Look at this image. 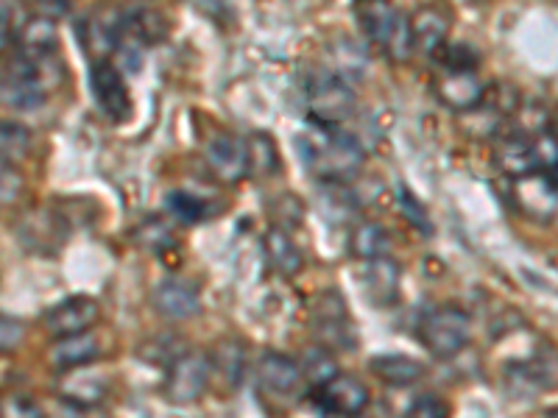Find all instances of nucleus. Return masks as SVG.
<instances>
[{"instance_id": "f257e3e1", "label": "nucleus", "mask_w": 558, "mask_h": 418, "mask_svg": "<svg viewBox=\"0 0 558 418\" xmlns=\"http://www.w3.org/2000/svg\"><path fill=\"white\" fill-rule=\"evenodd\" d=\"M299 153L305 159L307 171L324 184H349L361 173L366 151L352 134L341 126H316L311 123L302 139Z\"/></svg>"}, {"instance_id": "f03ea898", "label": "nucleus", "mask_w": 558, "mask_h": 418, "mask_svg": "<svg viewBox=\"0 0 558 418\" xmlns=\"http://www.w3.org/2000/svg\"><path fill=\"white\" fill-rule=\"evenodd\" d=\"M357 23H361L363 34L375 48H380L388 59L393 62H405L413 53V32L411 17L402 9L391 7V3H357L355 7Z\"/></svg>"}, {"instance_id": "7ed1b4c3", "label": "nucleus", "mask_w": 558, "mask_h": 418, "mask_svg": "<svg viewBox=\"0 0 558 418\" xmlns=\"http://www.w3.org/2000/svg\"><path fill=\"white\" fill-rule=\"evenodd\" d=\"M355 93L347 78L332 70H318L305 82V107L316 126H341L355 112Z\"/></svg>"}, {"instance_id": "20e7f679", "label": "nucleus", "mask_w": 558, "mask_h": 418, "mask_svg": "<svg viewBox=\"0 0 558 418\" xmlns=\"http://www.w3.org/2000/svg\"><path fill=\"white\" fill-rule=\"evenodd\" d=\"M472 335L470 316L456 305H438L418 323V337L433 357L450 360L461 355Z\"/></svg>"}, {"instance_id": "39448f33", "label": "nucleus", "mask_w": 558, "mask_h": 418, "mask_svg": "<svg viewBox=\"0 0 558 418\" xmlns=\"http://www.w3.org/2000/svg\"><path fill=\"white\" fill-rule=\"evenodd\" d=\"M313 337L327 352H355L357 332L349 321V310L338 293L327 291L313 302Z\"/></svg>"}, {"instance_id": "423d86ee", "label": "nucleus", "mask_w": 558, "mask_h": 418, "mask_svg": "<svg viewBox=\"0 0 558 418\" xmlns=\"http://www.w3.org/2000/svg\"><path fill=\"white\" fill-rule=\"evenodd\" d=\"M209 374H213V366H209V357L204 352H184L173 360V366H168L166 377V396L171 405H193V402L202 399V393L207 391Z\"/></svg>"}, {"instance_id": "0eeeda50", "label": "nucleus", "mask_w": 558, "mask_h": 418, "mask_svg": "<svg viewBox=\"0 0 558 418\" xmlns=\"http://www.w3.org/2000/svg\"><path fill=\"white\" fill-rule=\"evenodd\" d=\"M39 64L32 59L14 57L3 73V103L12 109H39L48 98Z\"/></svg>"}, {"instance_id": "6e6552de", "label": "nucleus", "mask_w": 558, "mask_h": 418, "mask_svg": "<svg viewBox=\"0 0 558 418\" xmlns=\"http://www.w3.org/2000/svg\"><path fill=\"white\" fill-rule=\"evenodd\" d=\"M98 318H101V307H98L96 298L70 296L45 312V330L53 341H62V337L89 332L98 323Z\"/></svg>"}, {"instance_id": "1a4fd4ad", "label": "nucleus", "mask_w": 558, "mask_h": 418, "mask_svg": "<svg viewBox=\"0 0 558 418\" xmlns=\"http://www.w3.org/2000/svg\"><path fill=\"white\" fill-rule=\"evenodd\" d=\"M89 89H93V98H96L98 109L107 114L109 121L121 123L132 114L129 87L123 82L121 70L114 67L112 62L93 64V70H89Z\"/></svg>"}, {"instance_id": "9d476101", "label": "nucleus", "mask_w": 558, "mask_h": 418, "mask_svg": "<svg viewBox=\"0 0 558 418\" xmlns=\"http://www.w3.org/2000/svg\"><path fill=\"white\" fill-rule=\"evenodd\" d=\"M204 159H207L209 171L227 184L241 182L252 171L248 143H243L235 134H216V137H209L207 146H204Z\"/></svg>"}, {"instance_id": "9b49d317", "label": "nucleus", "mask_w": 558, "mask_h": 418, "mask_svg": "<svg viewBox=\"0 0 558 418\" xmlns=\"http://www.w3.org/2000/svg\"><path fill=\"white\" fill-rule=\"evenodd\" d=\"M313 402H316L322 410L330 413V416L357 418L366 410L368 391L357 377L338 374L336 380H330L327 385L313 388Z\"/></svg>"}, {"instance_id": "f8f14e48", "label": "nucleus", "mask_w": 558, "mask_h": 418, "mask_svg": "<svg viewBox=\"0 0 558 418\" xmlns=\"http://www.w3.org/2000/svg\"><path fill=\"white\" fill-rule=\"evenodd\" d=\"M257 382L266 393L277 396V399H286L293 393L302 391V366L296 360H291L288 355H279V352H266V355L257 360Z\"/></svg>"}, {"instance_id": "ddd939ff", "label": "nucleus", "mask_w": 558, "mask_h": 418, "mask_svg": "<svg viewBox=\"0 0 558 418\" xmlns=\"http://www.w3.org/2000/svg\"><path fill=\"white\" fill-rule=\"evenodd\" d=\"M436 96L456 112H470L483 101V82L477 70H441L436 76Z\"/></svg>"}, {"instance_id": "4468645a", "label": "nucleus", "mask_w": 558, "mask_h": 418, "mask_svg": "<svg viewBox=\"0 0 558 418\" xmlns=\"http://www.w3.org/2000/svg\"><path fill=\"white\" fill-rule=\"evenodd\" d=\"M514 196L531 218L550 221L558 212V182L550 173H531L514 182Z\"/></svg>"}, {"instance_id": "2eb2a0df", "label": "nucleus", "mask_w": 558, "mask_h": 418, "mask_svg": "<svg viewBox=\"0 0 558 418\" xmlns=\"http://www.w3.org/2000/svg\"><path fill=\"white\" fill-rule=\"evenodd\" d=\"M154 307L168 321H187L202 310V296H198L196 285L184 282V279H166L154 291Z\"/></svg>"}, {"instance_id": "dca6fc26", "label": "nucleus", "mask_w": 558, "mask_h": 418, "mask_svg": "<svg viewBox=\"0 0 558 418\" xmlns=\"http://www.w3.org/2000/svg\"><path fill=\"white\" fill-rule=\"evenodd\" d=\"M411 32H413V51L422 53V57H438L441 48L447 45L450 17L436 7L418 9V12L411 17Z\"/></svg>"}, {"instance_id": "f3484780", "label": "nucleus", "mask_w": 558, "mask_h": 418, "mask_svg": "<svg viewBox=\"0 0 558 418\" xmlns=\"http://www.w3.org/2000/svg\"><path fill=\"white\" fill-rule=\"evenodd\" d=\"M59 48V28L53 20L32 17L17 28V57L32 59V62H45Z\"/></svg>"}, {"instance_id": "a211bd4d", "label": "nucleus", "mask_w": 558, "mask_h": 418, "mask_svg": "<svg viewBox=\"0 0 558 418\" xmlns=\"http://www.w3.org/2000/svg\"><path fill=\"white\" fill-rule=\"evenodd\" d=\"M101 355V343L93 332H84V335L62 337V341L53 343L51 348V366L57 371H78V368H87L89 362L98 360Z\"/></svg>"}, {"instance_id": "6ab92c4d", "label": "nucleus", "mask_w": 558, "mask_h": 418, "mask_svg": "<svg viewBox=\"0 0 558 418\" xmlns=\"http://www.w3.org/2000/svg\"><path fill=\"white\" fill-rule=\"evenodd\" d=\"M533 139L522 137V134H506V137L497 143L495 148V159H497V168H500L506 176L517 179H525L531 173H539L536 168V159H533V148H531Z\"/></svg>"}, {"instance_id": "aec40b11", "label": "nucleus", "mask_w": 558, "mask_h": 418, "mask_svg": "<svg viewBox=\"0 0 558 418\" xmlns=\"http://www.w3.org/2000/svg\"><path fill=\"white\" fill-rule=\"evenodd\" d=\"M109 382L101 374L89 371V368H78V371H68V377L59 385V393L68 405L78 407H98L107 396Z\"/></svg>"}, {"instance_id": "412c9836", "label": "nucleus", "mask_w": 558, "mask_h": 418, "mask_svg": "<svg viewBox=\"0 0 558 418\" xmlns=\"http://www.w3.org/2000/svg\"><path fill=\"white\" fill-rule=\"evenodd\" d=\"M363 285H366L368 298L375 305H393L400 298V266L391 257L366 262L363 271Z\"/></svg>"}, {"instance_id": "4be33fe9", "label": "nucleus", "mask_w": 558, "mask_h": 418, "mask_svg": "<svg viewBox=\"0 0 558 418\" xmlns=\"http://www.w3.org/2000/svg\"><path fill=\"white\" fill-rule=\"evenodd\" d=\"M263 248H266L268 266L277 273H282V276H293L305 266V257H302V251H299V246L291 241L286 229H268L266 237H263Z\"/></svg>"}, {"instance_id": "5701e85b", "label": "nucleus", "mask_w": 558, "mask_h": 418, "mask_svg": "<svg viewBox=\"0 0 558 418\" xmlns=\"http://www.w3.org/2000/svg\"><path fill=\"white\" fill-rule=\"evenodd\" d=\"M372 374L391 388H411L427 374V368L405 355H377L372 360Z\"/></svg>"}, {"instance_id": "b1692460", "label": "nucleus", "mask_w": 558, "mask_h": 418, "mask_svg": "<svg viewBox=\"0 0 558 418\" xmlns=\"http://www.w3.org/2000/svg\"><path fill=\"white\" fill-rule=\"evenodd\" d=\"M209 366H213V371H216L223 385L238 388L243 380V371H246V346L238 337H223L213 348Z\"/></svg>"}, {"instance_id": "393cba45", "label": "nucleus", "mask_w": 558, "mask_h": 418, "mask_svg": "<svg viewBox=\"0 0 558 418\" xmlns=\"http://www.w3.org/2000/svg\"><path fill=\"white\" fill-rule=\"evenodd\" d=\"M349 248L355 254L357 260L372 262L380 260V257H388V235L380 223H357L352 232H349Z\"/></svg>"}, {"instance_id": "a878e982", "label": "nucleus", "mask_w": 558, "mask_h": 418, "mask_svg": "<svg viewBox=\"0 0 558 418\" xmlns=\"http://www.w3.org/2000/svg\"><path fill=\"white\" fill-rule=\"evenodd\" d=\"M302 374H305V382H311L313 388H322L327 385L330 380H336L338 377V366L336 360H332V352H327L324 346H311L302 355Z\"/></svg>"}, {"instance_id": "bb28decb", "label": "nucleus", "mask_w": 558, "mask_h": 418, "mask_svg": "<svg viewBox=\"0 0 558 418\" xmlns=\"http://www.w3.org/2000/svg\"><path fill=\"white\" fill-rule=\"evenodd\" d=\"M0 148H3V165L26 159L32 151V132L23 123L7 121L0 128Z\"/></svg>"}, {"instance_id": "cd10ccee", "label": "nucleus", "mask_w": 558, "mask_h": 418, "mask_svg": "<svg viewBox=\"0 0 558 418\" xmlns=\"http://www.w3.org/2000/svg\"><path fill=\"white\" fill-rule=\"evenodd\" d=\"M168 209H171V216L179 218L182 223H198L204 218H209V201L198 198L196 193H187V190H173L168 196Z\"/></svg>"}, {"instance_id": "c85d7f7f", "label": "nucleus", "mask_w": 558, "mask_h": 418, "mask_svg": "<svg viewBox=\"0 0 558 418\" xmlns=\"http://www.w3.org/2000/svg\"><path fill=\"white\" fill-rule=\"evenodd\" d=\"M248 162L257 173H274L279 168V153L268 134H252L248 139Z\"/></svg>"}, {"instance_id": "c756f323", "label": "nucleus", "mask_w": 558, "mask_h": 418, "mask_svg": "<svg viewBox=\"0 0 558 418\" xmlns=\"http://www.w3.org/2000/svg\"><path fill=\"white\" fill-rule=\"evenodd\" d=\"M140 243L148 248V251H166V248L173 246V232L171 223L162 221V218H148L140 226Z\"/></svg>"}, {"instance_id": "7c9ffc66", "label": "nucleus", "mask_w": 558, "mask_h": 418, "mask_svg": "<svg viewBox=\"0 0 558 418\" xmlns=\"http://www.w3.org/2000/svg\"><path fill=\"white\" fill-rule=\"evenodd\" d=\"M332 53L338 57L336 70H332V73H338L341 78L361 76V70H363V64H366V59H363V51L357 48L355 42H352V39H349V37L341 39V42L332 48Z\"/></svg>"}, {"instance_id": "2f4dec72", "label": "nucleus", "mask_w": 558, "mask_h": 418, "mask_svg": "<svg viewBox=\"0 0 558 418\" xmlns=\"http://www.w3.org/2000/svg\"><path fill=\"white\" fill-rule=\"evenodd\" d=\"M533 159H536V168L539 173H556L558 171V137L547 128L539 137H533L531 143Z\"/></svg>"}, {"instance_id": "473e14b6", "label": "nucleus", "mask_w": 558, "mask_h": 418, "mask_svg": "<svg viewBox=\"0 0 558 418\" xmlns=\"http://www.w3.org/2000/svg\"><path fill=\"white\" fill-rule=\"evenodd\" d=\"M441 70H477V53L470 45H445L438 53Z\"/></svg>"}, {"instance_id": "72a5a7b5", "label": "nucleus", "mask_w": 558, "mask_h": 418, "mask_svg": "<svg viewBox=\"0 0 558 418\" xmlns=\"http://www.w3.org/2000/svg\"><path fill=\"white\" fill-rule=\"evenodd\" d=\"M397 201H400V212L405 216V221L413 223V226H416L422 235H430V218H427L425 207H422V204H418L416 198L405 190V187H400V190H397Z\"/></svg>"}, {"instance_id": "f704fd0d", "label": "nucleus", "mask_w": 558, "mask_h": 418, "mask_svg": "<svg viewBox=\"0 0 558 418\" xmlns=\"http://www.w3.org/2000/svg\"><path fill=\"white\" fill-rule=\"evenodd\" d=\"M405 418H450V405L441 396H418L411 407H408Z\"/></svg>"}, {"instance_id": "c9c22d12", "label": "nucleus", "mask_w": 558, "mask_h": 418, "mask_svg": "<svg viewBox=\"0 0 558 418\" xmlns=\"http://www.w3.org/2000/svg\"><path fill=\"white\" fill-rule=\"evenodd\" d=\"M3 418H45L43 407L28 396H7L3 399Z\"/></svg>"}, {"instance_id": "e433bc0d", "label": "nucleus", "mask_w": 558, "mask_h": 418, "mask_svg": "<svg viewBox=\"0 0 558 418\" xmlns=\"http://www.w3.org/2000/svg\"><path fill=\"white\" fill-rule=\"evenodd\" d=\"M20 190H23V179L12 165H3V204L17 201Z\"/></svg>"}, {"instance_id": "4c0bfd02", "label": "nucleus", "mask_w": 558, "mask_h": 418, "mask_svg": "<svg viewBox=\"0 0 558 418\" xmlns=\"http://www.w3.org/2000/svg\"><path fill=\"white\" fill-rule=\"evenodd\" d=\"M0 327H3V352H12L20 343V337H23V323L14 316H3Z\"/></svg>"}, {"instance_id": "58836bf2", "label": "nucleus", "mask_w": 558, "mask_h": 418, "mask_svg": "<svg viewBox=\"0 0 558 418\" xmlns=\"http://www.w3.org/2000/svg\"><path fill=\"white\" fill-rule=\"evenodd\" d=\"M70 12L68 3H51V0H45V3H37V9H34V14H39V17H48L57 23L59 17H64V14Z\"/></svg>"}, {"instance_id": "ea45409f", "label": "nucleus", "mask_w": 558, "mask_h": 418, "mask_svg": "<svg viewBox=\"0 0 558 418\" xmlns=\"http://www.w3.org/2000/svg\"><path fill=\"white\" fill-rule=\"evenodd\" d=\"M0 17H3V48H9V28H12V20H14V9L9 3L0 7Z\"/></svg>"}, {"instance_id": "a19ab883", "label": "nucleus", "mask_w": 558, "mask_h": 418, "mask_svg": "<svg viewBox=\"0 0 558 418\" xmlns=\"http://www.w3.org/2000/svg\"><path fill=\"white\" fill-rule=\"evenodd\" d=\"M545 418H558V407H553V410H547Z\"/></svg>"}, {"instance_id": "79ce46f5", "label": "nucleus", "mask_w": 558, "mask_h": 418, "mask_svg": "<svg viewBox=\"0 0 558 418\" xmlns=\"http://www.w3.org/2000/svg\"><path fill=\"white\" fill-rule=\"evenodd\" d=\"M550 132L556 134V137H558V118H556V121H553V128H550Z\"/></svg>"}, {"instance_id": "37998d69", "label": "nucleus", "mask_w": 558, "mask_h": 418, "mask_svg": "<svg viewBox=\"0 0 558 418\" xmlns=\"http://www.w3.org/2000/svg\"><path fill=\"white\" fill-rule=\"evenodd\" d=\"M357 418H366V416H357Z\"/></svg>"}]
</instances>
